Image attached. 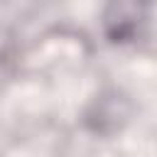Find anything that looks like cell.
Returning a JSON list of instances; mask_svg holds the SVG:
<instances>
[{"instance_id": "6da1fadb", "label": "cell", "mask_w": 157, "mask_h": 157, "mask_svg": "<svg viewBox=\"0 0 157 157\" xmlns=\"http://www.w3.org/2000/svg\"><path fill=\"white\" fill-rule=\"evenodd\" d=\"M145 7L135 2H123V5H110L105 12V25L113 37H125L128 32L137 29V22L142 20Z\"/></svg>"}]
</instances>
